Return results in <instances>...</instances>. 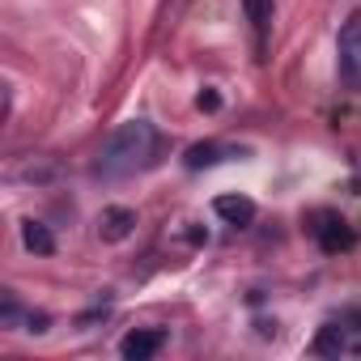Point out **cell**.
Segmentation results:
<instances>
[{
  "label": "cell",
  "mask_w": 361,
  "mask_h": 361,
  "mask_svg": "<svg viewBox=\"0 0 361 361\" xmlns=\"http://www.w3.org/2000/svg\"><path fill=\"white\" fill-rule=\"evenodd\" d=\"M336 68L348 90H361V13H353L336 35Z\"/></svg>",
  "instance_id": "obj_2"
},
{
  "label": "cell",
  "mask_w": 361,
  "mask_h": 361,
  "mask_svg": "<svg viewBox=\"0 0 361 361\" xmlns=\"http://www.w3.org/2000/svg\"><path fill=\"white\" fill-rule=\"evenodd\" d=\"M22 243H26V251H35V255H51V251H56V238H51V230H47L43 221H26V226H22Z\"/></svg>",
  "instance_id": "obj_9"
},
{
  "label": "cell",
  "mask_w": 361,
  "mask_h": 361,
  "mask_svg": "<svg viewBox=\"0 0 361 361\" xmlns=\"http://www.w3.org/2000/svg\"><path fill=\"white\" fill-rule=\"evenodd\" d=\"M161 344H166V331H157V327H136V331L123 336L119 353H123V361H149V357L161 353Z\"/></svg>",
  "instance_id": "obj_3"
},
{
  "label": "cell",
  "mask_w": 361,
  "mask_h": 361,
  "mask_svg": "<svg viewBox=\"0 0 361 361\" xmlns=\"http://www.w3.org/2000/svg\"><path fill=\"white\" fill-rule=\"evenodd\" d=\"M319 357H340V353H348V331L340 327V323H327V327H319V336H314V344H310Z\"/></svg>",
  "instance_id": "obj_7"
},
{
  "label": "cell",
  "mask_w": 361,
  "mask_h": 361,
  "mask_svg": "<svg viewBox=\"0 0 361 361\" xmlns=\"http://www.w3.org/2000/svg\"><path fill=\"white\" fill-rule=\"evenodd\" d=\"M221 153H226L221 145H213V140H204V145H192V149H188V157H183V166H188V170H204V166H217V161H221Z\"/></svg>",
  "instance_id": "obj_10"
},
{
  "label": "cell",
  "mask_w": 361,
  "mask_h": 361,
  "mask_svg": "<svg viewBox=\"0 0 361 361\" xmlns=\"http://www.w3.org/2000/svg\"><path fill=\"white\" fill-rule=\"evenodd\" d=\"M196 106L213 115V111H221V94H217V90H200V94H196Z\"/></svg>",
  "instance_id": "obj_11"
},
{
  "label": "cell",
  "mask_w": 361,
  "mask_h": 361,
  "mask_svg": "<svg viewBox=\"0 0 361 361\" xmlns=\"http://www.w3.org/2000/svg\"><path fill=\"white\" fill-rule=\"evenodd\" d=\"M132 230H136V213L132 209H123V204L102 209V217H98V238L102 243H123Z\"/></svg>",
  "instance_id": "obj_4"
},
{
  "label": "cell",
  "mask_w": 361,
  "mask_h": 361,
  "mask_svg": "<svg viewBox=\"0 0 361 361\" xmlns=\"http://www.w3.org/2000/svg\"><path fill=\"white\" fill-rule=\"evenodd\" d=\"M243 9L251 18V30H255V47L264 51V35L272 26V0H243Z\"/></svg>",
  "instance_id": "obj_8"
},
{
  "label": "cell",
  "mask_w": 361,
  "mask_h": 361,
  "mask_svg": "<svg viewBox=\"0 0 361 361\" xmlns=\"http://www.w3.org/2000/svg\"><path fill=\"white\" fill-rule=\"evenodd\" d=\"M213 213L221 221H230V226H251L255 221V200H247V196H217Z\"/></svg>",
  "instance_id": "obj_6"
},
{
  "label": "cell",
  "mask_w": 361,
  "mask_h": 361,
  "mask_svg": "<svg viewBox=\"0 0 361 361\" xmlns=\"http://www.w3.org/2000/svg\"><path fill=\"white\" fill-rule=\"evenodd\" d=\"M153 149H157L153 123H149V119H128V123H119V128L102 140V149H98V157H94V174H98V178H128V174H136V170L149 166Z\"/></svg>",
  "instance_id": "obj_1"
},
{
  "label": "cell",
  "mask_w": 361,
  "mask_h": 361,
  "mask_svg": "<svg viewBox=\"0 0 361 361\" xmlns=\"http://www.w3.org/2000/svg\"><path fill=\"white\" fill-rule=\"evenodd\" d=\"M26 323H30V331H47V323H51V319H47L43 310H30V314H26Z\"/></svg>",
  "instance_id": "obj_12"
},
{
  "label": "cell",
  "mask_w": 361,
  "mask_h": 361,
  "mask_svg": "<svg viewBox=\"0 0 361 361\" xmlns=\"http://www.w3.org/2000/svg\"><path fill=\"white\" fill-rule=\"evenodd\" d=\"M314 238H319V247H323L327 255H340V251H348V247H353V230H348L340 217H331V213H323V217H319Z\"/></svg>",
  "instance_id": "obj_5"
}]
</instances>
